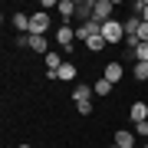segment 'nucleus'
I'll return each instance as SVG.
<instances>
[{
	"instance_id": "nucleus-3",
	"label": "nucleus",
	"mask_w": 148,
	"mask_h": 148,
	"mask_svg": "<svg viewBox=\"0 0 148 148\" xmlns=\"http://www.w3.org/2000/svg\"><path fill=\"white\" fill-rule=\"evenodd\" d=\"M112 0H95L92 3V20H99V23H106V20H112Z\"/></svg>"
},
{
	"instance_id": "nucleus-11",
	"label": "nucleus",
	"mask_w": 148,
	"mask_h": 148,
	"mask_svg": "<svg viewBox=\"0 0 148 148\" xmlns=\"http://www.w3.org/2000/svg\"><path fill=\"white\" fill-rule=\"evenodd\" d=\"M13 30L30 33V13H13Z\"/></svg>"
},
{
	"instance_id": "nucleus-7",
	"label": "nucleus",
	"mask_w": 148,
	"mask_h": 148,
	"mask_svg": "<svg viewBox=\"0 0 148 148\" xmlns=\"http://www.w3.org/2000/svg\"><path fill=\"white\" fill-rule=\"evenodd\" d=\"M128 119H132V122H145V119H148V102H132Z\"/></svg>"
},
{
	"instance_id": "nucleus-24",
	"label": "nucleus",
	"mask_w": 148,
	"mask_h": 148,
	"mask_svg": "<svg viewBox=\"0 0 148 148\" xmlns=\"http://www.w3.org/2000/svg\"><path fill=\"white\" fill-rule=\"evenodd\" d=\"M142 148H148V142H145V145H142Z\"/></svg>"
},
{
	"instance_id": "nucleus-23",
	"label": "nucleus",
	"mask_w": 148,
	"mask_h": 148,
	"mask_svg": "<svg viewBox=\"0 0 148 148\" xmlns=\"http://www.w3.org/2000/svg\"><path fill=\"white\" fill-rule=\"evenodd\" d=\"M109 148H119V145H109Z\"/></svg>"
},
{
	"instance_id": "nucleus-6",
	"label": "nucleus",
	"mask_w": 148,
	"mask_h": 148,
	"mask_svg": "<svg viewBox=\"0 0 148 148\" xmlns=\"http://www.w3.org/2000/svg\"><path fill=\"white\" fill-rule=\"evenodd\" d=\"M112 145H119V148H135V132H128V128H122V132H115V138H112Z\"/></svg>"
},
{
	"instance_id": "nucleus-2",
	"label": "nucleus",
	"mask_w": 148,
	"mask_h": 148,
	"mask_svg": "<svg viewBox=\"0 0 148 148\" xmlns=\"http://www.w3.org/2000/svg\"><path fill=\"white\" fill-rule=\"evenodd\" d=\"M49 27H53L49 13H46V10H33V16H30V36H43Z\"/></svg>"
},
{
	"instance_id": "nucleus-18",
	"label": "nucleus",
	"mask_w": 148,
	"mask_h": 148,
	"mask_svg": "<svg viewBox=\"0 0 148 148\" xmlns=\"http://www.w3.org/2000/svg\"><path fill=\"white\" fill-rule=\"evenodd\" d=\"M59 66H63V59L56 53H46V69H59Z\"/></svg>"
},
{
	"instance_id": "nucleus-5",
	"label": "nucleus",
	"mask_w": 148,
	"mask_h": 148,
	"mask_svg": "<svg viewBox=\"0 0 148 148\" xmlns=\"http://www.w3.org/2000/svg\"><path fill=\"white\" fill-rule=\"evenodd\" d=\"M122 76H125V69H122V63H106V73H102V79H109L112 86H115Z\"/></svg>"
},
{
	"instance_id": "nucleus-17",
	"label": "nucleus",
	"mask_w": 148,
	"mask_h": 148,
	"mask_svg": "<svg viewBox=\"0 0 148 148\" xmlns=\"http://www.w3.org/2000/svg\"><path fill=\"white\" fill-rule=\"evenodd\" d=\"M86 46H89V49H92V53H99V49H106V46H109V43H106V40H102V36H92V40H86Z\"/></svg>"
},
{
	"instance_id": "nucleus-19",
	"label": "nucleus",
	"mask_w": 148,
	"mask_h": 148,
	"mask_svg": "<svg viewBox=\"0 0 148 148\" xmlns=\"http://www.w3.org/2000/svg\"><path fill=\"white\" fill-rule=\"evenodd\" d=\"M135 135H142V138H148V119H145V122H135Z\"/></svg>"
},
{
	"instance_id": "nucleus-8",
	"label": "nucleus",
	"mask_w": 148,
	"mask_h": 148,
	"mask_svg": "<svg viewBox=\"0 0 148 148\" xmlns=\"http://www.w3.org/2000/svg\"><path fill=\"white\" fill-rule=\"evenodd\" d=\"M73 102H76V106L92 102V86H76V89H73Z\"/></svg>"
},
{
	"instance_id": "nucleus-13",
	"label": "nucleus",
	"mask_w": 148,
	"mask_h": 148,
	"mask_svg": "<svg viewBox=\"0 0 148 148\" xmlns=\"http://www.w3.org/2000/svg\"><path fill=\"white\" fill-rule=\"evenodd\" d=\"M76 7H79L76 0H59V13H63V16H73V13H76Z\"/></svg>"
},
{
	"instance_id": "nucleus-22",
	"label": "nucleus",
	"mask_w": 148,
	"mask_h": 148,
	"mask_svg": "<svg viewBox=\"0 0 148 148\" xmlns=\"http://www.w3.org/2000/svg\"><path fill=\"white\" fill-rule=\"evenodd\" d=\"M16 148H30V145H16Z\"/></svg>"
},
{
	"instance_id": "nucleus-15",
	"label": "nucleus",
	"mask_w": 148,
	"mask_h": 148,
	"mask_svg": "<svg viewBox=\"0 0 148 148\" xmlns=\"http://www.w3.org/2000/svg\"><path fill=\"white\" fill-rule=\"evenodd\" d=\"M92 92H95V95H109V92H112V82H109V79H99V82L92 86Z\"/></svg>"
},
{
	"instance_id": "nucleus-21",
	"label": "nucleus",
	"mask_w": 148,
	"mask_h": 148,
	"mask_svg": "<svg viewBox=\"0 0 148 148\" xmlns=\"http://www.w3.org/2000/svg\"><path fill=\"white\" fill-rule=\"evenodd\" d=\"M142 20H145V23H148V3H145V13H142Z\"/></svg>"
},
{
	"instance_id": "nucleus-20",
	"label": "nucleus",
	"mask_w": 148,
	"mask_h": 148,
	"mask_svg": "<svg viewBox=\"0 0 148 148\" xmlns=\"http://www.w3.org/2000/svg\"><path fill=\"white\" fill-rule=\"evenodd\" d=\"M138 40L148 43V23H145V20H142V27H138Z\"/></svg>"
},
{
	"instance_id": "nucleus-16",
	"label": "nucleus",
	"mask_w": 148,
	"mask_h": 148,
	"mask_svg": "<svg viewBox=\"0 0 148 148\" xmlns=\"http://www.w3.org/2000/svg\"><path fill=\"white\" fill-rule=\"evenodd\" d=\"M132 76H135L138 82H145V79H148V63H135V69H132Z\"/></svg>"
},
{
	"instance_id": "nucleus-9",
	"label": "nucleus",
	"mask_w": 148,
	"mask_h": 148,
	"mask_svg": "<svg viewBox=\"0 0 148 148\" xmlns=\"http://www.w3.org/2000/svg\"><path fill=\"white\" fill-rule=\"evenodd\" d=\"M76 16H79L82 23H89L92 20V0H82V3L76 7Z\"/></svg>"
},
{
	"instance_id": "nucleus-1",
	"label": "nucleus",
	"mask_w": 148,
	"mask_h": 148,
	"mask_svg": "<svg viewBox=\"0 0 148 148\" xmlns=\"http://www.w3.org/2000/svg\"><path fill=\"white\" fill-rule=\"evenodd\" d=\"M102 40H106V43H125V23L106 20V23H102Z\"/></svg>"
},
{
	"instance_id": "nucleus-12",
	"label": "nucleus",
	"mask_w": 148,
	"mask_h": 148,
	"mask_svg": "<svg viewBox=\"0 0 148 148\" xmlns=\"http://www.w3.org/2000/svg\"><path fill=\"white\" fill-rule=\"evenodd\" d=\"M56 73H59V79H63V82H73V79H76V63H63Z\"/></svg>"
},
{
	"instance_id": "nucleus-14",
	"label": "nucleus",
	"mask_w": 148,
	"mask_h": 148,
	"mask_svg": "<svg viewBox=\"0 0 148 148\" xmlns=\"http://www.w3.org/2000/svg\"><path fill=\"white\" fill-rule=\"evenodd\" d=\"M132 56H135V63H148V43H138Z\"/></svg>"
},
{
	"instance_id": "nucleus-4",
	"label": "nucleus",
	"mask_w": 148,
	"mask_h": 148,
	"mask_svg": "<svg viewBox=\"0 0 148 148\" xmlns=\"http://www.w3.org/2000/svg\"><path fill=\"white\" fill-rule=\"evenodd\" d=\"M73 40H76V30H73V27H59V30H56V43H59L63 49H73Z\"/></svg>"
},
{
	"instance_id": "nucleus-10",
	"label": "nucleus",
	"mask_w": 148,
	"mask_h": 148,
	"mask_svg": "<svg viewBox=\"0 0 148 148\" xmlns=\"http://www.w3.org/2000/svg\"><path fill=\"white\" fill-rule=\"evenodd\" d=\"M30 46H33V53H43V56L49 53V40L46 36H30Z\"/></svg>"
}]
</instances>
